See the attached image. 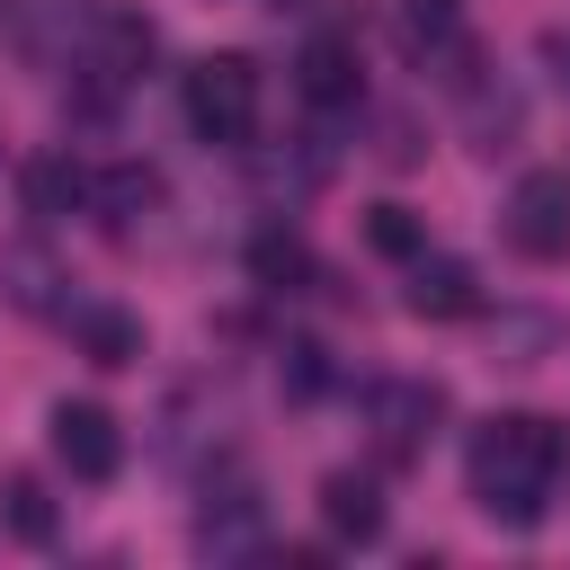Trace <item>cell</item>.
<instances>
[{
	"label": "cell",
	"instance_id": "1",
	"mask_svg": "<svg viewBox=\"0 0 570 570\" xmlns=\"http://www.w3.org/2000/svg\"><path fill=\"white\" fill-rule=\"evenodd\" d=\"M463 472H472V499H481L490 525H543V508H552V490L570 472V428H552L534 410H508V419H490L472 436Z\"/></svg>",
	"mask_w": 570,
	"mask_h": 570
},
{
	"label": "cell",
	"instance_id": "2",
	"mask_svg": "<svg viewBox=\"0 0 570 570\" xmlns=\"http://www.w3.org/2000/svg\"><path fill=\"white\" fill-rule=\"evenodd\" d=\"M178 98H187V125L205 142H249V125H258V62L249 53H205Z\"/></svg>",
	"mask_w": 570,
	"mask_h": 570
},
{
	"label": "cell",
	"instance_id": "3",
	"mask_svg": "<svg viewBox=\"0 0 570 570\" xmlns=\"http://www.w3.org/2000/svg\"><path fill=\"white\" fill-rule=\"evenodd\" d=\"M508 249L517 258H570V169H525L508 187Z\"/></svg>",
	"mask_w": 570,
	"mask_h": 570
},
{
	"label": "cell",
	"instance_id": "4",
	"mask_svg": "<svg viewBox=\"0 0 570 570\" xmlns=\"http://www.w3.org/2000/svg\"><path fill=\"white\" fill-rule=\"evenodd\" d=\"M365 419H374V445H383L392 463H410V454L436 436V419H445V383H419V374H401V383H374Z\"/></svg>",
	"mask_w": 570,
	"mask_h": 570
},
{
	"label": "cell",
	"instance_id": "5",
	"mask_svg": "<svg viewBox=\"0 0 570 570\" xmlns=\"http://www.w3.org/2000/svg\"><path fill=\"white\" fill-rule=\"evenodd\" d=\"M53 454H62L71 481H116L125 436H116V419H107L98 401H62V410H53Z\"/></svg>",
	"mask_w": 570,
	"mask_h": 570
},
{
	"label": "cell",
	"instance_id": "6",
	"mask_svg": "<svg viewBox=\"0 0 570 570\" xmlns=\"http://www.w3.org/2000/svg\"><path fill=\"white\" fill-rule=\"evenodd\" d=\"M401 303L419 312V321H463V312H481V285H472V267L463 258H410V285H401Z\"/></svg>",
	"mask_w": 570,
	"mask_h": 570
},
{
	"label": "cell",
	"instance_id": "7",
	"mask_svg": "<svg viewBox=\"0 0 570 570\" xmlns=\"http://www.w3.org/2000/svg\"><path fill=\"white\" fill-rule=\"evenodd\" d=\"M294 89L312 98V107H356V36H312L303 53H294Z\"/></svg>",
	"mask_w": 570,
	"mask_h": 570
},
{
	"label": "cell",
	"instance_id": "8",
	"mask_svg": "<svg viewBox=\"0 0 570 570\" xmlns=\"http://www.w3.org/2000/svg\"><path fill=\"white\" fill-rule=\"evenodd\" d=\"M89 187H98V178H89L71 151H36V160L18 169V196H27V214H36V223H62L71 205H89Z\"/></svg>",
	"mask_w": 570,
	"mask_h": 570
},
{
	"label": "cell",
	"instance_id": "9",
	"mask_svg": "<svg viewBox=\"0 0 570 570\" xmlns=\"http://www.w3.org/2000/svg\"><path fill=\"white\" fill-rule=\"evenodd\" d=\"M321 517H330L338 543H374V534H383V490H374L365 472H330V481H321Z\"/></svg>",
	"mask_w": 570,
	"mask_h": 570
},
{
	"label": "cell",
	"instance_id": "10",
	"mask_svg": "<svg viewBox=\"0 0 570 570\" xmlns=\"http://www.w3.org/2000/svg\"><path fill=\"white\" fill-rule=\"evenodd\" d=\"M142 62H151V18L107 9V18H98V53H89V71H98V80H134Z\"/></svg>",
	"mask_w": 570,
	"mask_h": 570
},
{
	"label": "cell",
	"instance_id": "11",
	"mask_svg": "<svg viewBox=\"0 0 570 570\" xmlns=\"http://www.w3.org/2000/svg\"><path fill=\"white\" fill-rule=\"evenodd\" d=\"M258 525H267L258 490H249V481H232V490H223V508H205V517H196V543H205V552H249V543H258Z\"/></svg>",
	"mask_w": 570,
	"mask_h": 570
},
{
	"label": "cell",
	"instance_id": "12",
	"mask_svg": "<svg viewBox=\"0 0 570 570\" xmlns=\"http://www.w3.org/2000/svg\"><path fill=\"white\" fill-rule=\"evenodd\" d=\"M71 330H80L89 365H134V356H142V321H134V312H116V303H89V312H71Z\"/></svg>",
	"mask_w": 570,
	"mask_h": 570
},
{
	"label": "cell",
	"instance_id": "13",
	"mask_svg": "<svg viewBox=\"0 0 570 570\" xmlns=\"http://www.w3.org/2000/svg\"><path fill=\"white\" fill-rule=\"evenodd\" d=\"M89 205H98L107 223H134V214H151V205H160V169H151V160H116V169L89 187Z\"/></svg>",
	"mask_w": 570,
	"mask_h": 570
},
{
	"label": "cell",
	"instance_id": "14",
	"mask_svg": "<svg viewBox=\"0 0 570 570\" xmlns=\"http://www.w3.org/2000/svg\"><path fill=\"white\" fill-rule=\"evenodd\" d=\"M365 249H374V258H401V267H410V258L428 249V223H419L410 205H374V214H365Z\"/></svg>",
	"mask_w": 570,
	"mask_h": 570
},
{
	"label": "cell",
	"instance_id": "15",
	"mask_svg": "<svg viewBox=\"0 0 570 570\" xmlns=\"http://www.w3.org/2000/svg\"><path fill=\"white\" fill-rule=\"evenodd\" d=\"M249 276L285 294V285H303V276H312V249H303L294 232H258V240H249Z\"/></svg>",
	"mask_w": 570,
	"mask_h": 570
},
{
	"label": "cell",
	"instance_id": "16",
	"mask_svg": "<svg viewBox=\"0 0 570 570\" xmlns=\"http://www.w3.org/2000/svg\"><path fill=\"white\" fill-rule=\"evenodd\" d=\"M0 499H9V525H18L27 543H53V499H45V481H27V472H18Z\"/></svg>",
	"mask_w": 570,
	"mask_h": 570
},
{
	"label": "cell",
	"instance_id": "17",
	"mask_svg": "<svg viewBox=\"0 0 570 570\" xmlns=\"http://www.w3.org/2000/svg\"><path fill=\"white\" fill-rule=\"evenodd\" d=\"M517 116H525V107H517L508 89H499V98H490V89H472V142H481V151H508Z\"/></svg>",
	"mask_w": 570,
	"mask_h": 570
},
{
	"label": "cell",
	"instance_id": "18",
	"mask_svg": "<svg viewBox=\"0 0 570 570\" xmlns=\"http://www.w3.org/2000/svg\"><path fill=\"white\" fill-rule=\"evenodd\" d=\"M0 276H9V294H18L27 312H45V303H53V294H45V285H53V267H45V258H27V249H18Z\"/></svg>",
	"mask_w": 570,
	"mask_h": 570
},
{
	"label": "cell",
	"instance_id": "19",
	"mask_svg": "<svg viewBox=\"0 0 570 570\" xmlns=\"http://www.w3.org/2000/svg\"><path fill=\"white\" fill-rule=\"evenodd\" d=\"M321 383H330V356H321V347H285V392H303V401H312Z\"/></svg>",
	"mask_w": 570,
	"mask_h": 570
},
{
	"label": "cell",
	"instance_id": "20",
	"mask_svg": "<svg viewBox=\"0 0 570 570\" xmlns=\"http://www.w3.org/2000/svg\"><path fill=\"white\" fill-rule=\"evenodd\" d=\"M543 53H552V71H561V89H570V36H552Z\"/></svg>",
	"mask_w": 570,
	"mask_h": 570
},
{
	"label": "cell",
	"instance_id": "21",
	"mask_svg": "<svg viewBox=\"0 0 570 570\" xmlns=\"http://www.w3.org/2000/svg\"><path fill=\"white\" fill-rule=\"evenodd\" d=\"M267 9H321V0H267Z\"/></svg>",
	"mask_w": 570,
	"mask_h": 570
}]
</instances>
